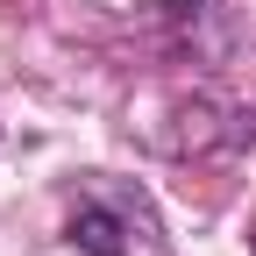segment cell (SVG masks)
Listing matches in <instances>:
<instances>
[{
	"label": "cell",
	"mask_w": 256,
	"mask_h": 256,
	"mask_svg": "<svg viewBox=\"0 0 256 256\" xmlns=\"http://www.w3.org/2000/svg\"><path fill=\"white\" fill-rule=\"evenodd\" d=\"M249 249H256V235H249Z\"/></svg>",
	"instance_id": "cell-2"
},
{
	"label": "cell",
	"mask_w": 256,
	"mask_h": 256,
	"mask_svg": "<svg viewBox=\"0 0 256 256\" xmlns=\"http://www.w3.org/2000/svg\"><path fill=\"white\" fill-rule=\"evenodd\" d=\"M64 235H72V249H86V256H128V220L114 206H78Z\"/></svg>",
	"instance_id": "cell-1"
}]
</instances>
